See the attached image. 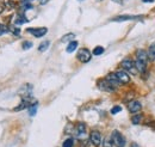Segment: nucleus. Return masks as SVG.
<instances>
[{
  "instance_id": "1",
  "label": "nucleus",
  "mask_w": 155,
  "mask_h": 147,
  "mask_svg": "<svg viewBox=\"0 0 155 147\" xmlns=\"http://www.w3.org/2000/svg\"><path fill=\"white\" fill-rule=\"evenodd\" d=\"M111 141L114 144V147H124V145H125V139H124V136L118 130H114L112 132Z\"/></svg>"
},
{
  "instance_id": "2",
  "label": "nucleus",
  "mask_w": 155,
  "mask_h": 147,
  "mask_svg": "<svg viewBox=\"0 0 155 147\" xmlns=\"http://www.w3.org/2000/svg\"><path fill=\"white\" fill-rule=\"evenodd\" d=\"M120 66H122V68H123L124 71H128V72H130V73H133V74L137 73V70H136V67H135V62H134L133 60H130V59H124V60L120 62Z\"/></svg>"
},
{
  "instance_id": "3",
  "label": "nucleus",
  "mask_w": 155,
  "mask_h": 147,
  "mask_svg": "<svg viewBox=\"0 0 155 147\" xmlns=\"http://www.w3.org/2000/svg\"><path fill=\"white\" fill-rule=\"evenodd\" d=\"M34 104H37V102H35L34 99H31V97H24V99L20 102V104L18 107L15 108V111H20L23 109H29L30 107H32Z\"/></svg>"
},
{
  "instance_id": "4",
  "label": "nucleus",
  "mask_w": 155,
  "mask_h": 147,
  "mask_svg": "<svg viewBox=\"0 0 155 147\" xmlns=\"http://www.w3.org/2000/svg\"><path fill=\"white\" fill-rule=\"evenodd\" d=\"M91 57H92V53H91L88 49H86V48L80 49L79 53H78V60H79L80 62H82V63L88 62V61L91 60Z\"/></svg>"
},
{
  "instance_id": "5",
  "label": "nucleus",
  "mask_w": 155,
  "mask_h": 147,
  "mask_svg": "<svg viewBox=\"0 0 155 147\" xmlns=\"http://www.w3.org/2000/svg\"><path fill=\"white\" fill-rule=\"evenodd\" d=\"M26 32L34 35L35 37H42L48 32V29L47 28H28Z\"/></svg>"
},
{
  "instance_id": "6",
  "label": "nucleus",
  "mask_w": 155,
  "mask_h": 147,
  "mask_svg": "<svg viewBox=\"0 0 155 147\" xmlns=\"http://www.w3.org/2000/svg\"><path fill=\"white\" fill-rule=\"evenodd\" d=\"M116 77L118 78L119 83L120 84H129L130 83V77L129 74L127 73L124 70H119V71H116Z\"/></svg>"
},
{
  "instance_id": "7",
  "label": "nucleus",
  "mask_w": 155,
  "mask_h": 147,
  "mask_svg": "<svg viewBox=\"0 0 155 147\" xmlns=\"http://www.w3.org/2000/svg\"><path fill=\"white\" fill-rule=\"evenodd\" d=\"M90 140H91V142H92L96 147H99L100 145H101V141H103V139H101V134H100L99 132H97V130L91 132Z\"/></svg>"
},
{
  "instance_id": "8",
  "label": "nucleus",
  "mask_w": 155,
  "mask_h": 147,
  "mask_svg": "<svg viewBox=\"0 0 155 147\" xmlns=\"http://www.w3.org/2000/svg\"><path fill=\"white\" fill-rule=\"evenodd\" d=\"M98 87L100 89V90H103V91H106V92H112L115 90V87L105 79V80H99V83H98Z\"/></svg>"
},
{
  "instance_id": "9",
  "label": "nucleus",
  "mask_w": 155,
  "mask_h": 147,
  "mask_svg": "<svg viewBox=\"0 0 155 147\" xmlns=\"http://www.w3.org/2000/svg\"><path fill=\"white\" fill-rule=\"evenodd\" d=\"M128 109L130 112L136 114V112H140V110L142 109V104L138 102V101H131L128 103Z\"/></svg>"
},
{
  "instance_id": "10",
  "label": "nucleus",
  "mask_w": 155,
  "mask_h": 147,
  "mask_svg": "<svg viewBox=\"0 0 155 147\" xmlns=\"http://www.w3.org/2000/svg\"><path fill=\"white\" fill-rule=\"evenodd\" d=\"M148 59H149V56H148V53L146 50L140 49V50L136 52V60H138V61L148 65Z\"/></svg>"
},
{
  "instance_id": "11",
  "label": "nucleus",
  "mask_w": 155,
  "mask_h": 147,
  "mask_svg": "<svg viewBox=\"0 0 155 147\" xmlns=\"http://www.w3.org/2000/svg\"><path fill=\"white\" fill-rule=\"evenodd\" d=\"M141 16H133V15H122V16H118L112 18L114 22H125V20H137V19H141Z\"/></svg>"
},
{
  "instance_id": "12",
  "label": "nucleus",
  "mask_w": 155,
  "mask_h": 147,
  "mask_svg": "<svg viewBox=\"0 0 155 147\" xmlns=\"http://www.w3.org/2000/svg\"><path fill=\"white\" fill-rule=\"evenodd\" d=\"M31 91H32V85L31 84H24L18 90V93L23 97H30Z\"/></svg>"
},
{
  "instance_id": "13",
  "label": "nucleus",
  "mask_w": 155,
  "mask_h": 147,
  "mask_svg": "<svg viewBox=\"0 0 155 147\" xmlns=\"http://www.w3.org/2000/svg\"><path fill=\"white\" fill-rule=\"evenodd\" d=\"M106 80L114 86V87H117V86H119V85H122L120 83H119V80H118V78L116 77V74L115 73H110L107 74V77H106Z\"/></svg>"
},
{
  "instance_id": "14",
  "label": "nucleus",
  "mask_w": 155,
  "mask_h": 147,
  "mask_svg": "<svg viewBox=\"0 0 155 147\" xmlns=\"http://www.w3.org/2000/svg\"><path fill=\"white\" fill-rule=\"evenodd\" d=\"M77 134L79 138H82V136H85V134H86V126H85L82 122H80V123L78 125Z\"/></svg>"
},
{
  "instance_id": "15",
  "label": "nucleus",
  "mask_w": 155,
  "mask_h": 147,
  "mask_svg": "<svg viewBox=\"0 0 155 147\" xmlns=\"http://www.w3.org/2000/svg\"><path fill=\"white\" fill-rule=\"evenodd\" d=\"M77 48H78V42L77 41H72V42H69V43H68V46H67L66 50H67V53H73Z\"/></svg>"
},
{
  "instance_id": "16",
  "label": "nucleus",
  "mask_w": 155,
  "mask_h": 147,
  "mask_svg": "<svg viewBox=\"0 0 155 147\" xmlns=\"http://www.w3.org/2000/svg\"><path fill=\"white\" fill-rule=\"evenodd\" d=\"M74 38H75V34H67V35L61 37V42H64V43L68 42L69 43V42L74 41Z\"/></svg>"
},
{
  "instance_id": "17",
  "label": "nucleus",
  "mask_w": 155,
  "mask_h": 147,
  "mask_svg": "<svg viewBox=\"0 0 155 147\" xmlns=\"http://www.w3.org/2000/svg\"><path fill=\"white\" fill-rule=\"evenodd\" d=\"M142 118H143V115H142V114H136V115H134V116L131 117V122H133L134 125H138V123H141Z\"/></svg>"
},
{
  "instance_id": "18",
  "label": "nucleus",
  "mask_w": 155,
  "mask_h": 147,
  "mask_svg": "<svg viewBox=\"0 0 155 147\" xmlns=\"http://www.w3.org/2000/svg\"><path fill=\"white\" fill-rule=\"evenodd\" d=\"M49 44H50V42L49 41H44V42H42L41 44H39V47H38V50L39 52H45L48 48H49Z\"/></svg>"
},
{
  "instance_id": "19",
  "label": "nucleus",
  "mask_w": 155,
  "mask_h": 147,
  "mask_svg": "<svg viewBox=\"0 0 155 147\" xmlns=\"http://www.w3.org/2000/svg\"><path fill=\"white\" fill-rule=\"evenodd\" d=\"M148 56H149V59H155V42L149 46V49H148Z\"/></svg>"
},
{
  "instance_id": "20",
  "label": "nucleus",
  "mask_w": 155,
  "mask_h": 147,
  "mask_svg": "<svg viewBox=\"0 0 155 147\" xmlns=\"http://www.w3.org/2000/svg\"><path fill=\"white\" fill-rule=\"evenodd\" d=\"M73 145H74V140H73L72 138H69V139H66V140L63 141L62 147H73Z\"/></svg>"
},
{
  "instance_id": "21",
  "label": "nucleus",
  "mask_w": 155,
  "mask_h": 147,
  "mask_svg": "<svg viewBox=\"0 0 155 147\" xmlns=\"http://www.w3.org/2000/svg\"><path fill=\"white\" fill-rule=\"evenodd\" d=\"M103 53H104V48L100 47V46H98V47H96V48L93 49V54H94V55H101Z\"/></svg>"
},
{
  "instance_id": "22",
  "label": "nucleus",
  "mask_w": 155,
  "mask_h": 147,
  "mask_svg": "<svg viewBox=\"0 0 155 147\" xmlns=\"http://www.w3.org/2000/svg\"><path fill=\"white\" fill-rule=\"evenodd\" d=\"M103 147H114V144H112V141H111V138H106V139L104 140Z\"/></svg>"
},
{
  "instance_id": "23",
  "label": "nucleus",
  "mask_w": 155,
  "mask_h": 147,
  "mask_svg": "<svg viewBox=\"0 0 155 147\" xmlns=\"http://www.w3.org/2000/svg\"><path fill=\"white\" fill-rule=\"evenodd\" d=\"M36 111H37V104H34L32 107L29 108V114H30V116H34V115L36 114Z\"/></svg>"
},
{
  "instance_id": "24",
  "label": "nucleus",
  "mask_w": 155,
  "mask_h": 147,
  "mask_svg": "<svg viewBox=\"0 0 155 147\" xmlns=\"http://www.w3.org/2000/svg\"><path fill=\"white\" fill-rule=\"evenodd\" d=\"M7 31H8L7 26H6L5 24H1V23H0V36H1V35H4V34H6Z\"/></svg>"
},
{
  "instance_id": "25",
  "label": "nucleus",
  "mask_w": 155,
  "mask_h": 147,
  "mask_svg": "<svg viewBox=\"0 0 155 147\" xmlns=\"http://www.w3.org/2000/svg\"><path fill=\"white\" fill-rule=\"evenodd\" d=\"M21 47H23V49H25V50H26V49H30V48L32 47V42H30V41H25V42L23 43Z\"/></svg>"
},
{
  "instance_id": "26",
  "label": "nucleus",
  "mask_w": 155,
  "mask_h": 147,
  "mask_svg": "<svg viewBox=\"0 0 155 147\" xmlns=\"http://www.w3.org/2000/svg\"><path fill=\"white\" fill-rule=\"evenodd\" d=\"M120 110H122V108H120L119 105H116V107H114V108L111 109V114H112V115H115V114H118Z\"/></svg>"
},
{
  "instance_id": "27",
  "label": "nucleus",
  "mask_w": 155,
  "mask_h": 147,
  "mask_svg": "<svg viewBox=\"0 0 155 147\" xmlns=\"http://www.w3.org/2000/svg\"><path fill=\"white\" fill-rule=\"evenodd\" d=\"M25 22H26V18H24L23 16H19V17L17 18V20H16V24H17V25H19V24L25 23Z\"/></svg>"
},
{
  "instance_id": "28",
  "label": "nucleus",
  "mask_w": 155,
  "mask_h": 147,
  "mask_svg": "<svg viewBox=\"0 0 155 147\" xmlns=\"http://www.w3.org/2000/svg\"><path fill=\"white\" fill-rule=\"evenodd\" d=\"M112 1H115L117 4H123L124 2V0H112Z\"/></svg>"
},
{
  "instance_id": "29",
  "label": "nucleus",
  "mask_w": 155,
  "mask_h": 147,
  "mask_svg": "<svg viewBox=\"0 0 155 147\" xmlns=\"http://www.w3.org/2000/svg\"><path fill=\"white\" fill-rule=\"evenodd\" d=\"M15 35H16V36L19 35V30H18V29H15Z\"/></svg>"
},
{
  "instance_id": "30",
  "label": "nucleus",
  "mask_w": 155,
  "mask_h": 147,
  "mask_svg": "<svg viewBox=\"0 0 155 147\" xmlns=\"http://www.w3.org/2000/svg\"><path fill=\"white\" fill-rule=\"evenodd\" d=\"M4 11V5H0V13Z\"/></svg>"
},
{
  "instance_id": "31",
  "label": "nucleus",
  "mask_w": 155,
  "mask_h": 147,
  "mask_svg": "<svg viewBox=\"0 0 155 147\" xmlns=\"http://www.w3.org/2000/svg\"><path fill=\"white\" fill-rule=\"evenodd\" d=\"M142 1H143V2H153L154 0H142Z\"/></svg>"
},
{
  "instance_id": "32",
  "label": "nucleus",
  "mask_w": 155,
  "mask_h": 147,
  "mask_svg": "<svg viewBox=\"0 0 155 147\" xmlns=\"http://www.w3.org/2000/svg\"><path fill=\"white\" fill-rule=\"evenodd\" d=\"M25 1H31V0H25Z\"/></svg>"
}]
</instances>
